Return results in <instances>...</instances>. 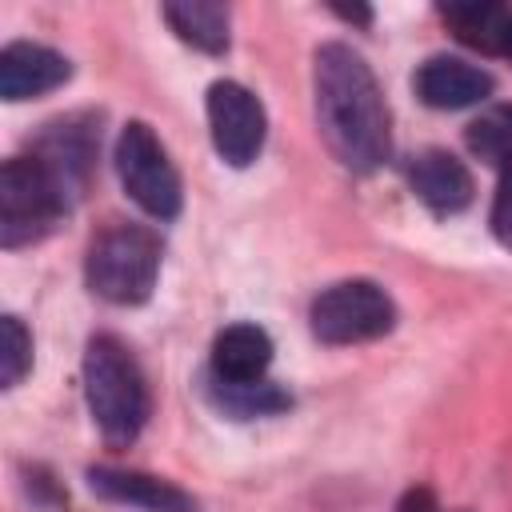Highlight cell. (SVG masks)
Here are the masks:
<instances>
[{
  "label": "cell",
  "mask_w": 512,
  "mask_h": 512,
  "mask_svg": "<svg viewBox=\"0 0 512 512\" xmlns=\"http://www.w3.org/2000/svg\"><path fill=\"white\" fill-rule=\"evenodd\" d=\"M412 88H416V96H420L428 108L456 112V108L480 104V100L492 92V76H488L480 64L460 60V56H428V60L416 68Z\"/></svg>",
  "instance_id": "obj_11"
},
{
  "label": "cell",
  "mask_w": 512,
  "mask_h": 512,
  "mask_svg": "<svg viewBox=\"0 0 512 512\" xmlns=\"http://www.w3.org/2000/svg\"><path fill=\"white\" fill-rule=\"evenodd\" d=\"M88 488L100 500L128 504L140 512H196V500L184 488H176L164 476L136 472V468H104V464L88 468Z\"/></svg>",
  "instance_id": "obj_12"
},
{
  "label": "cell",
  "mask_w": 512,
  "mask_h": 512,
  "mask_svg": "<svg viewBox=\"0 0 512 512\" xmlns=\"http://www.w3.org/2000/svg\"><path fill=\"white\" fill-rule=\"evenodd\" d=\"M72 80V64L68 56H60L48 44H32V40H12L0 52V96L4 100H32L44 92H56Z\"/></svg>",
  "instance_id": "obj_10"
},
{
  "label": "cell",
  "mask_w": 512,
  "mask_h": 512,
  "mask_svg": "<svg viewBox=\"0 0 512 512\" xmlns=\"http://www.w3.org/2000/svg\"><path fill=\"white\" fill-rule=\"evenodd\" d=\"M204 108H208V132H212L216 156L232 168H248L260 156L268 136V116L256 92L236 80H216L208 88Z\"/></svg>",
  "instance_id": "obj_7"
},
{
  "label": "cell",
  "mask_w": 512,
  "mask_h": 512,
  "mask_svg": "<svg viewBox=\"0 0 512 512\" xmlns=\"http://www.w3.org/2000/svg\"><path fill=\"white\" fill-rule=\"evenodd\" d=\"M396 512H444V508H440V500H436V492H432V488L416 484V488H408V492L400 496Z\"/></svg>",
  "instance_id": "obj_20"
},
{
  "label": "cell",
  "mask_w": 512,
  "mask_h": 512,
  "mask_svg": "<svg viewBox=\"0 0 512 512\" xmlns=\"http://www.w3.org/2000/svg\"><path fill=\"white\" fill-rule=\"evenodd\" d=\"M408 188L432 216H460L476 196L468 164L444 148H424L408 160Z\"/></svg>",
  "instance_id": "obj_9"
},
{
  "label": "cell",
  "mask_w": 512,
  "mask_h": 512,
  "mask_svg": "<svg viewBox=\"0 0 512 512\" xmlns=\"http://www.w3.org/2000/svg\"><path fill=\"white\" fill-rule=\"evenodd\" d=\"M316 124L328 152L348 172H376L392 152V116L372 64L344 40H328L312 56Z\"/></svg>",
  "instance_id": "obj_1"
},
{
  "label": "cell",
  "mask_w": 512,
  "mask_h": 512,
  "mask_svg": "<svg viewBox=\"0 0 512 512\" xmlns=\"http://www.w3.org/2000/svg\"><path fill=\"white\" fill-rule=\"evenodd\" d=\"M84 400L104 444L112 448H128L148 424V380L128 344L112 332H100L84 344Z\"/></svg>",
  "instance_id": "obj_2"
},
{
  "label": "cell",
  "mask_w": 512,
  "mask_h": 512,
  "mask_svg": "<svg viewBox=\"0 0 512 512\" xmlns=\"http://www.w3.org/2000/svg\"><path fill=\"white\" fill-rule=\"evenodd\" d=\"M500 56L512 60V20H508V32H504V48H500Z\"/></svg>",
  "instance_id": "obj_22"
},
{
  "label": "cell",
  "mask_w": 512,
  "mask_h": 512,
  "mask_svg": "<svg viewBox=\"0 0 512 512\" xmlns=\"http://www.w3.org/2000/svg\"><path fill=\"white\" fill-rule=\"evenodd\" d=\"M96 148H100V116H92V112L56 116L32 140V156L48 168V176L64 188L68 200H76L88 188Z\"/></svg>",
  "instance_id": "obj_8"
},
{
  "label": "cell",
  "mask_w": 512,
  "mask_h": 512,
  "mask_svg": "<svg viewBox=\"0 0 512 512\" xmlns=\"http://www.w3.org/2000/svg\"><path fill=\"white\" fill-rule=\"evenodd\" d=\"M32 368V336L24 328L20 316H4L0 320V384L16 388Z\"/></svg>",
  "instance_id": "obj_18"
},
{
  "label": "cell",
  "mask_w": 512,
  "mask_h": 512,
  "mask_svg": "<svg viewBox=\"0 0 512 512\" xmlns=\"http://www.w3.org/2000/svg\"><path fill=\"white\" fill-rule=\"evenodd\" d=\"M160 16L168 20V28L208 52V56H224L228 52V8L224 4H204V0H184V4H164Z\"/></svg>",
  "instance_id": "obj_14"
},
{
  "label": "cell",
  "mask_w": 512,
  "mask_h": 512,
  "mask_svg": "<svg viewBox=\"0 0 512 512\" xmlns=\"http://www.w3.org/2000/svg\"><path fill=\"white\" fill-rule=\"evenodd\" d=\"M444 24L452 28V36L476 52H488V56H500L504 48V32H508V20L512 12L504 4H444L440 8Z\"/></svg>",
  "instance_id": "obj_15"
},
{
  "label": "cell",
  "mask_w": 512,
  "mask_h": 512,
  "mask_svg": "<svg viewBox=\"0 0 512 512\" xmlns=\"http://www.w3.org/2000/svg\"><path fill=\"white\" fill-rule=\"evenodd\" d=\"M272 364V336L260 324H228L216 332L212 340V380L224 384H252V380H268Z\"/></svg>",
  "instance_id": "obj_13"
},
{
  "label": "cell",
  "mask_w": 512,
  "mask_h": 512,
  "mask_svg": "<svg viewBox=\"0 0 512 512\" xmlns=\"http://www.w3.org/2000/svg\"><path fill=\"white\" fill-rule=\"evenodd\" d=\"M72 200L36 156H8L0 168V248L40 244L68 216Z\"/></svg>",
  "instance_id": "obj_4"
},
{
  "label": "cell",
  "mask_w": 512,
  "mask_h": 512,
  "mask_svg": "<svg viewBox=\"0 0 512 512\" xmlns=\"http://www.w3.org/2000/svg\"><path fill=\"white\" fill-rule=\"evenodd\" d=\"M160 236L144 224H112L104 228L84 260V280L92 288V296L120 304V308H136L152 296L156 276H160Z\"/></svg>",
  "instance_id": "obj_3"
},
{
  "label": "cell",
  "mask_w": 512,
  "mask_h": 512,
  "mask_svg": "<svg viewBox=\"0 0 512 512\" xmlns=\"http://www.w3.org/2000/svg\"><path fill=\"white\" fill-rule=\"evenodd\" d=\"M492 236L512 252V176H500L496 196H492V212H488Z\"/></svg>",
  "instance_id": "obj_19"
},
{
  "label": "cell",
  "mask_w": 512,
  "mask_h": 512,
  "mask_svg": "<svg viewBox=\"0 0 512 512\" xmlns=\"http://www.w3.org/2000/svg\"><path fill=\"white\" fill-rule=\"evenodd\" d=\"M308 324L320 344H332V348L364 344V340H380L396 328V304L376 280L352 276V280L328 284L312 300Z\"/></svg>",
  "instance_id": "obj_5"
},
{
  "label": "cell",
  "mask_w": 512,
  "mask_h": 512,
  "mask_svg": "<svg viewBox=\"0 0 512 512\" xmlns=\"http://www.w3.org/2000/svg\"><path fill=\"white\" fill-rule=\"evenodd\" d=\"M116 176L124 192L152 216V220H176L184 208L180 172L160 144V136L144 120H128L116 136Z\"/></svg>",
  "instance_id": "obj_6"
},
{
  "label": "cell",
  "mask_w": 512,
  "mask_h": 512,
  "mask_svg": "<svg viewBox=\"0 0 512 512\" xmlns=\"http://www.w3.org/2000/svg\"><path fill=\"white\" fill-rule=\"evenodd\" d=\"M332 12H336L340 20H348V24H360V28L372 24V8H344V4H336Z\"/></svg>",
  "instance_id": "obj_21"
},
{
  "label": "cell",
  "mask_w": 512,
  "mask_h": 512,
  "mask_svg": "<svg viewBox=\"0 0 512 512\" xmlns=\"http://www.w3.org/2000/svg\"><path fill=\"white\" fill-rule=\"evenodd\" d=\"M472 156H480L500 176H512V104H496L480 112L464 132Z\"/></svg>",
  "instance_id": "obj_17"
},
{
  "label": "cell",
  "mask_w": 512,
  "mask_h": 512,
  "mask_svg": "<svg viewBox=\"0 0 512 512\" xmlns=\"http://www.w3.org/2000/svg\"><path fill=\"white\" fill-rule=\"evenodd\" d=\"M208 400L224 412V416H236V420H256V416H276V412H288L292 408V396L272 384V380H252V384H224V380H212L208 376Z\"/></svg>",
  "instance_id": "obj_16"
}]
</instances>
